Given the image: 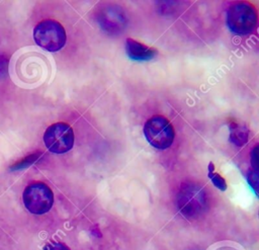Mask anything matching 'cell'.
<instances>
[{"label":"cell","instance_id":"8fae6325","mask_svg":"<svg viewBox=\"0 0 259 250\" xmlns=\"http://www.w3.org/2000/svg\"><path fill=\"white\" fill-rule=\"evenodd\" d=\"M42 250H70V248L61 242H51L47 244Z\"/></svg>","mask_w":259,"mask_h":250},{"label":"cell","instance_id":"30bf717a","mask_svg":"<svg viewBox=\"0 0 259 250\" xmlns=\"http://www.w3.org/2000/svg\"><path fill=\"white\" fill-rule=\"evenodd\" d=\"M37 154H33V155H29L27 157H25L24 159H22L21 161L15 163L13 166L10 167L11 170H18V169H21V168H24L28 165H30L31 163H33L35 161V159L37 158Z\"/></svg>","mask_w":259,"mask_h":250},{"label":"cell","instance_id":"52a82bcc","mask_svg":"<svg viewBox=\"0 0 259 250\" xmlns=\"http://www.w3.org/2000/svg\"><path fill=\"white\" fill-rule=\"evenodd\" d=\"M125 51L127 56L136 61H148L157 55L156 49L143 45L130 37L125 40Z\"/></svg>","mask_w":259,"mask_h":250},{"label":"cell","instance_id":"277c9868","mask_svg":"<svg viewBox=\"0 0 259 250\" xmlns=\"http://www.w3.org/2000/svg\"><path fill=\"white\" fill-rule=\"evenodd\" d=\"M144 134L147 141L160 150L169 148L175 137L171 122L163 115L157 114L150 117L144 126Z\"/></svg>","mask_w":259,"mask_h":250},{"label":"cell","instance_id":"7a4b0ae2","mask_svg":"<svg viewBox=\"0 0 259 250\" xmlns=\"http://www.w3.org/2000/svg\"><path fill=\"white\" fill-rule=\"evenodd\" d=\"M33 38L36 45L46 51L57 52L65 46L67 35L60 22L54 19H45L35 25Z\"/></svg>","mask_w":259,"mask_h":250},{"label":"cell","instance_id":"5b68a950","mask_svg":"<svg viewBox=\"0 0 259 250\" xmlns=\"http://www.w3.org/2000/svg\"><path fill=\"white\" fill-rule=\"evenodd\" d=\"M44 142L50 152L55 154L66 153L74 145L73 129L66 122H55L46 130Z\"/></svg>","mask_w":259,"mask_h":250},{"label":"cell","instance_id":"9c48e42d","mask_svg":"<svg viewBox=\"0 0 259 250\" xmlns=\"http://www.w3.org/2000/svg\"><path fill=\"white\" fill-rule=\"evenodd\" d=\"M208 177L218 189H220L222 191H225L227 189L226 180L219 173L214 172V166L211 162L208 164Z\"/></svg>","mask_w":259,"mask_h":250},{"label":"cell","instance_id":"6da1fadb","mask_svg":"<svg viewBox=\"0 0 259 250\" xmlns=\"http://www.w3.org/2000/svg\"><path fill=\"white\" fill-rule=\"evenodd\" d=\"M257 20L256 8L249 2H235L227 10V25L236 34L251 33L257 25Z\"/></svg>","mask_w":259,"mask_h":250},{"label":"cell","instance_id":"8992f818","mask_svg":"<svg viewBox=\"0 0 259 250\" xmlns=\"http://www.w3.org/2000/svg\"><path fill=\"white\" fill-rule=\"evenodd\" d=\"M178 207L181 214L188 218L199 215L205 206V195L197 185L184 184L178 194Z\"/></svg>","mask_w":259,"mask_h":250},{"label":"cell","instance_id":"7c38bea8","mask_svg":"<svg viewBox=\"0 0 259 250\" xmlns=\"http://www.w3.org/2000/svg\"><path fill=\"white\" fill-rule=\"evenodd\" d=\"M7 68V61L0 56V76H2Z\"/></svg>","mask_w":259,"mask_h":250},{"label":"cell","instance_id":"3957f363","mask_svg":"<svg viewBox=\"0 0 259 250\" xmlns=\"http://www.w3.org/2000/svg\"><path fill=\"white\" fill-rule=\"evenodd\" d=\"M22 200L29 213L33 215H44L53 206L54 193L46 183L36 181L25 187Z\"/></svg>","mask_w":259,"mask_h":250},{"label":"cell","instance_id":"ba28073f","mask_svg":"<svg viewBox=\"0 0 259 250\" xmlns=\"http://www.w3.org/2000/svg\"><path fill=\"white\" fill-rule=\"evenodd\" d=\"M230 140L238 147L244 146L248 142L249 131L244 126H240L238 123H232L230 126Z\"/></svg>","mask_w":259,"mask_h":250}]
</instances>
